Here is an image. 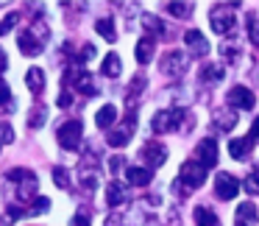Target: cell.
<instances>
[{"label": "cell", "instance_id": "cell-12", "mask_svg": "<svg viewBox=\"0 0 259 226\" xmlns=\"http://www.w3.org/2000/svg\"><path fill=\"white\" fill-rule=\"evenodd\" d=\"M184 42H187V48H190V56H195V59H203L209 53V40L195 28H190L184 34Z\"/></svg>", "mask_w": 259, "mask_h": 226}, {"label": "cell", "instance_id": "cell-42", "mask_svg": "<svg viewBox=\"0 0 259 226\" xmlns=\"http://www.w3.org/2000/svg\"><path fill=\"white\" fill-rule=\"evenodd\" d=\"M6 67H9V59H6V53L0 51V73H3V70H6Z\"/></svg>", "mask_w": 259, "mask_h": 226}, {"label": "cell", "instance_id": "cell-5", "mask_svg": "<svg viewBox=\"0 0 259 226\" xmlns=\"http://www.w3.org/2000/svg\"><path fill=\"white\" fill-rule=\"evenodd\" d=\"M190 67V59H187V53H181V51H167L162 56V62H159V70H162L164 76H181L184 70Z\"/></svg>", "mask_w": 259, "mask_h": 226}, {"label": "cell", "instance_id": "cell-40", "mask_svg": "<svg viewBox=\"0 0 259 226\" xmlns=\"http://www.w3.org/2000/svg\"><path fill=\"white\" fill-rule=\"evenodd\" d=\"M70 103H73V95H70V92H62V95H59V106H70Z\"/></svg>", "mask_w": 259, "mask_h": 226}, {"label": "cell", "instance_id": "cell-16", "mask_svg": "<svg viewBox=\"0 0 259 226\" xmlns=\"http://www.w3.org/2000/svg\"><path fill=\"white\" fill-rule=\"evenodd\" d=\"M201 81L203 84H220V81H223V64L220 62H206L201 67Z\"/></svg>", "mask_w": 259, "mask_h": 226}, {"label": "cell", "instance_id": "cell-33", "mask_svg": "<svg viewBox=\"0 0 259 226\" xmlns=\"http://www.w3.org/2000/svg\"><path fill=\"white\" fill-rule=\"evenodd\" d=\"M242 184H245V190L251 193V196H259V170H256V173L248 176V179L242 181Z\"/></svg>", "mask_w": 259, "mask_h": 226}, {"label": "cell", "instance_id": "cell-22", "mask_svg": "<svg viewBox=\"0 0 259 226\" xmlns=\"http://www.w3.org/2000/svg\"><path fill=\"white\" fill-rule=\"evenodd\" d=\"M101 73H103V76H109V79H117V76H123V62H120L117 53H109V56L103 59Z\"/></svg>", "mask_w": 259, "mask_h": 226}, {"label": "cell", "instance_id": "cell-23", "mask_svg": "<svg viewBox=\"0 0 259 226\" xmlns=\"http://www.w3.org/2000/svg\"><path fill=\"white\" fill-rule=\"evenodd\" d=\"M256 207H253L251 201H245V204H240L237 207V215H234V223H242V226H248V223H256Z\"/></svg>", "mask_w": 259, "mask_h": 226}, {"label": "cell", "instance_id": "cell-31", "mask_svg": "<svg viewBox=\"0 0 259 226\" xmlns=\"http://www.w3.org/2000/svg\"><path fill=\"white\" fill-rule=\"evenodd\" d=\"M0 106L3 109H9V112H12L14 109V101H12V92H9V84L3 79H0Z\"/></svg>", "mask_w": 259, "mask_h": 226}, {"label": "cell", "instance_id": "cell-11", "mask_svg": "<svg viewBox=\"0 0 259 226\" xmlns=\"http://www.w3.org/2000/svg\"><path fill=\"white\" fill-rule=\"evenodd\" d=\"M195 162H201L203 168H212V165H218V142L212 140V137H206V140H201L195 145Z\"/></svg>", "mask_w": 259, "mask_h": 226}, {"label": "cell", "instance_id": "cell-20", "mask_svg": "<svg viewBox=\"0 0 259 226\" xmlns=\"http://www.w3.org/2000/svg\"><path fill=\"white\" fill-rule=\"evenodd\" d=\"M70 81H73V84H75V90H78V92H84V95H95V92H98V87L92 84V76H90V73H84V70L73 73V76H70Z\"/></svg>", "mask_w": 259, "mask_h": 226}, {"label": "cell", "instance_id": "cell-43", "mask_svg": "<svg viewBox=\"0 0 259 226\" xmlns=\"http://www.w3.org/2000/svg\"><path fill=\"white\" fill-rule=\"evenodd\" d=\"M234 226H242V223H234Z\"/></svg>", "mask_w": 259, "mask_h": 226}, {"label": "cell", "instance_id": "cell-38", "mask_svg": "<svg viewBox=\"0 0 259 226\" xmlns=\"http://www.w3.org/2000/svg\"><path fill=\"white\" fill-rule=\"evenodd\" d=\"M123 165H125V159H123V157H112V159H109V170H112V173H117V170L123 168Z\"/></svg>", "mask_w": 259, "mask_h": 226}, {"label": "cell", "instance_id": "cell-9", "mask_svg": "<svg viewBox=\"0 0 259 226\" xmlns=\"http://www.w3.org/2000/svg\"><path fill=\"white\" fill-rule=\"evenodd\" d=\"M134 129H137V120H134V115H128L125 118V123H120V126H114L112 131H109V145H114V148H123L125 142L131 140V134H134Z\"/></svg>", "mask_w": 259, "mask_h": 226}, {"label": "cell", "instance_id": "cell-34", "mask_svg": "<svg viewBox=\"0 0 259 226\" xmlns=\"http://www.w3.org/2000/svg\"><path fill=\"white\" fill-rule=\"evenodd\" d=\"M53 179H56V184L62 187V190H67V187H70V176H67V170H64V168L53 170Z\"/></svg>", "mask_w": 259, "mask_h": 226}, {"label": "cell", "instance_id": "cell-25", "mask_svg": "<svg viewBox=\"0 0 259 226\" xmlns=\"http://www.w3.org/2000/svg\"><path fill=\"white\" fill-rule=\"evenodd\" d=\"M142 25L151 31L153 40H156V36H167V28H164V23H162L159 17H153V14H142Z\"/></svg>", "mask_w": 259, "mask_h": 226}, {"label": "cell", "instance_id": "cell-32", "mask_svg": "<svg viewBox=\"0 0 259 226\" xmlns=\"http://www.w3.org/2000/svg\"><path fill=\"white\" fill-rule=\"evenodd\" d=\"M17 23H20V14H17V12H12L6 20H3V23H0V36H3V34H9V31H12Z\"/></svg>", "mask_w": 259, "mask_h": 226}, {"label": "cell", "instance_id": "cell-41", "mask_svg": "<svg viewBox=\"0 0 259 226\" xmlns=\"http://www.w3.org/2000/svg\"><path fill=\"white\" fill-rule=\"evenodd\" d=\"M251 140H259V118L251 123Z\"/></svg>", "mask_w": 259, "mask_h": 226}, {"label": "cell", "instance_id": "cell-15", "mask_svg": "<svg viewBox=\"0 0 259 226\" xmlns=\"http://www.w3.org/2000/svg\"><path fill=\"white\" fill-rule=\"evenodd\" d=\"M17 45H20V51H23L25 56H39V51H42V42L36 40L31 31H23V34L17 36Z\"/></svg>", "mask_w": 259, "mask_h": 226}, {"label": "cell", "instance_id": "cell-8", "mask_svg": "<svg viewBox=\"0 0 259 226\" xmlns=\"http://www.w3.org/2000/svg\"><path fill=\"white\" fill-rule=\"evenodd\" d=\"M140 159L145 165H151V168H159V165H164V159H167V145H164V142H145V145L140 148Z\"/></svg>", "mask_w": 259, "mask_h": 226}, {"label": "cell", "instance_id": "cell-14", "mask_svg": "<svg viewBox=\"0 0 259 226\" xmlns=\"http://www.w3.org/2000/svg\"><path fill=\"white\" fill-rule=\"evenodd\" d=\"M251 148H253V140H251V137H234V140L229 142V154H231V159H248Z\"/></svg>", "mask_w": 259, "mask_h": 226}, {"label": "cell", "instance_id": "cell-7", "mask_svg": "<svg viewBox=\"0 0 259 226\" xmlns=\"http://www.w3.org/2000/svg\"><path fill=\"white\" fill-rule=\"evenodd\" d=\"M240 193V179L231 173H218L214 176V196L220 201H231V198Z\"/></svg>", "mask_w": 259, "mask_h": 226}, {"label": "cell", "instance_id": "cell-19", "mask_svg": "<svg viewBox=\"0 0 259 226\" xmlns=\"http://www.w3.org/2000/svg\"><path fill=\"white\" fill-rule=\"evenodd\" d=\"M106 201H109V207H120V204L128 201V190H125L120 181H112V184L106 187Z\"/></svg>", "mask_w": 259, "mask_h": 226}, {"label": "cell", "instance_id": "cell-29", "mask_svg": "<svg viewBox=\"0 0 259 226\" xmlns=\"http://www.w3.org/2000/svg\"><path fill=\"white\" fill-rule=\"evenodd\" d=\"M220 53H223L226 62H237V59H240V45H237V42H229V40H226L223 45H220Z\"/></svg>", "mask_w": 259, "mask_h": 226}, {"label": "cell", "instance_id": "cell-4", "mask_svg": "<svg viewBox=\"0 0 259 226\" xmlns=\"http://www.w3.org/2000/svg\"><path fill=\"white\" fill-rule=\"evenodd\" d=\"M56 137H59V145L62 148L75 151V148L81 145V140H84V123H81V120H67L64 126H59Z\"/></svg>", "mask_w": 259, "mask_h": 226}, {"label": "cell", "instance_id": "cell-30", "mask_svg": "<svg viewBox=\"0 0 259 226\" xmlns=\"http://www.w3.org/2000/svg\"><path fill=\"white\" fill-rule=\"evenodd\" d=\"M248 40L259 48V17L256 14H248Z\"/></svg>", "mask_w": 259, "mask_h": 226}, {"label": "cell", "instance_id": "cell-35", "mask_svg": "<svg viewBox=\"0 0 259 226\" xmlns=\"http://www.w3.org/2000/svg\"><path fill=\"white\" fill-rule=\"evenodd\" d=\"M92 59H95V45H84V48H81V53H78V64L92 62Z\"/></svg>", "mask_w": 259, "mask_h": 226}, {"label": "cell", "instance_id": "cell-28", "mask_svg": "<svg viewBox=\"0 0 259 226\" xmlns=\"http://www.w3.org/2000/svg\"><path fill=\"white\" fill-rule=\"evenodd\" d=\"M45 120H48V109L45 106H34L28 112V126H31V129H39Z\"/></svg>", "mask_w": 259, "mask_h": 226}, {"label": "cell", "instance_id": "cell-36", "mask_svg": "<svg viewBox=\"0 0 259 226\" xmlns=\"http://www.w3.org/2000/svg\"><path fill=\"white\" fill-rule=\"evenodd\" d=\"M48 207H51V198H36V201H34V209H31V215L48 212Z\"/></svg>", "mask_w": 259, "mask_h": 226}, {"label": "cell", "instance_id": "cell-26", "mask_svg": "<svg viewBox=\"0 0 259 226\" xmlns=\"http://www.w3.org/2000/svg\"><path fill=\"white\" fill-rule=\"evenodd\" d=\"M164 12L179 17V20H187V17H192V3H167Z\"/></svg>", "mask_w": 259, "mask_h": 226}, {"label": "cell", "instance_id": "cell-39", "mask_svg": "<svg viewBox=\"0 0 259 226\" xmlns=\"http://www.w3.org/2000/svg\"><path fill=\"white\" fill-rule=\"evenodd\" d=\"M106 226H125V220H123V215H120V212H114V215H109V218H106Z\"/></svg>", "mask_w": 259, "mask_h": 226}, {"label": "cell", "instance_id": "cell-37", "mask_svg": "<svg viewBox=\"0 0 259 226\" xmlns=\"http://www.w3.org/2000/svg\"><path fill=\"white\" fill-rule=\"evenodd\" d=\"M0 137H3L6 142L14 140V131H12V126H9V123H0Z\"/></svg>", "mask_w": 259, "mask_h": 226}, {"label": "cell", "instance_id": "cell-18", "mask_svg": "<svg viewBox=\"0 0 259 226\" xmlns=\"http://www.w3.org/2000/svg\"><path fill=\"white\" fill-rule=\"evenodd\" d=\"M153 51H156V40H153V36H142V40L137 42V62L148 64L153 59Z\"/></svg>", "mask_w": 259, "mask_h": 226}, {"label": "cell", "instance_id": "cell-10", "mask_svg": "<svg viewBox=\"0 0 259 226\" xmlns=\"http://www.w3.org/2000/svg\"><path fill=\"white\" fill-rule=\"evenodd\" d=\"M212 131H218V134H226V131H231L237 126V112L231 106H226V109H214L212 112Z\"/></svg>", "mask_w": 259, "mask_h": 226}, {"label": "cell", "instance_id": "cell-13", "mask_svg": "<svg viewBox=\"0 0 259 226\" xmlns=\"http://www.w3.org/2000/svg\"><path fill=\"white\" fill-rule=\"evenodd\" d=\"M95 123H98V129H114V123H117V106L114 103L101 106L95 112Z\"/></svg>", "mask_w": 259, "mask_h": 226}, {"label": "cell", "instance_id": "cell-27", "mask_svg": "<svg viewBox=\"0 0 259 226\" xmlns=\"http://www.w3.org/2000/svg\"><path fill=\"white\" fill-rule=\"evenodd\" d=\"M95 28H98V34H101L106 42H114V40H117V34H114V23H112L109 17L98 20V25H95Z\"/></svg>", "mask_w": 259, "mask_h": 226}, {"label": "cell", "instance_id": "cell-21", "mask_svg": "<svg viewBox=\"0 0 259 226\" xmlns=\"http://www.w3.org/2000/svg\"><path fill=\"white\" fill-rule=\"evenodd\" d=\"M192 220H195V226H220L218 215L209 207H195L192 209Z\"/></svg>", "mask_w": 259, "mask_h": 226}, {"label": "cell", "instance_id": "cell-3", "mask_svg": "<svg viewBox=\"0 0 259 226\" xmlns=\"http://www.w3.org/2000/svg\"><path fill=\"white\" fill-rule=\"evenodd\" d=\"M203 181H206V168H203L201 162H195V159H187L179 170V184L184 187V193L198 190Z\"/></svg>", "mask_w": 259, "mask_h": 226}, {"label": "cell", "instance_id": "cell-1", "mask_svg": "<svg viewBox=\"0 0 259 226\" xmlns=\"http://www.w3.org/2000/svg\"><path fill=\"white\" fill-rule=\"evenodd\" d=\"M195 120H192V112L187 109H162V112L153 115L151 129L156 134H167V131H192Z\"/></svg>", "mask_w": 259, "mask_h": 226}, {"label": "cell", "instance_id": "cell-24", "mask_svg": "<svg viewBox=\"0 0 259 226\" xmlns=\"http://www.w3.org/2000/svg\"><path fill=\"white\" fill-rule=\"evenodd\" d=\"M25 84H28V90L34 92V95H39V92L45 90V73H42L39 67H31L28 73H25Z\"/></svg>", "mask_w": 259, "mask_h": 226}, {"label": "cell", "instance_id": "cell-6", "mask_svg": "<svg viewBox=\"0 0 259 226\" xmlns=\"http://www.w3.org/2000/svg\"><path fill=\"white\" fill-rule=\"evenodd\" d=\"M226 101H229V106L234 109H253L256 106V95H253L248 87H242V84H234L229 90V95H226Z\"/></svg>", "mask_w": 259, "mask_h": 226}, {"label": "cell", "instance_id": "cell-17", "mask_svg": "<svg viewBox=\"0 0 259 226\" xmlns=\"http://www.w3.org/2000/svg\"><path fill=\"white\" fill-rule=\"evenodd\" d=\"M125 179H128V184H134V187H145V184H151V179H153V173L148 168H125Z\"/></svg>", "mask_w": 259, "mask_h": 226}, {"label": "cell", "instance_id": "cell-2", "mask_svg": "<svg viewBox=\"0 0 259 226\" xmlns=\"http://www.w3.org/2000/svg\"><path fill=\"white\" fill-rule=\"evenodd\" d=\"M237 6H231V3H220V6H212L209 9V23H212V31L220 36L231 34L237 25V14H234Z\"/></svg>", "mask_w": 259, "mask_h": 226}]
</instances>
